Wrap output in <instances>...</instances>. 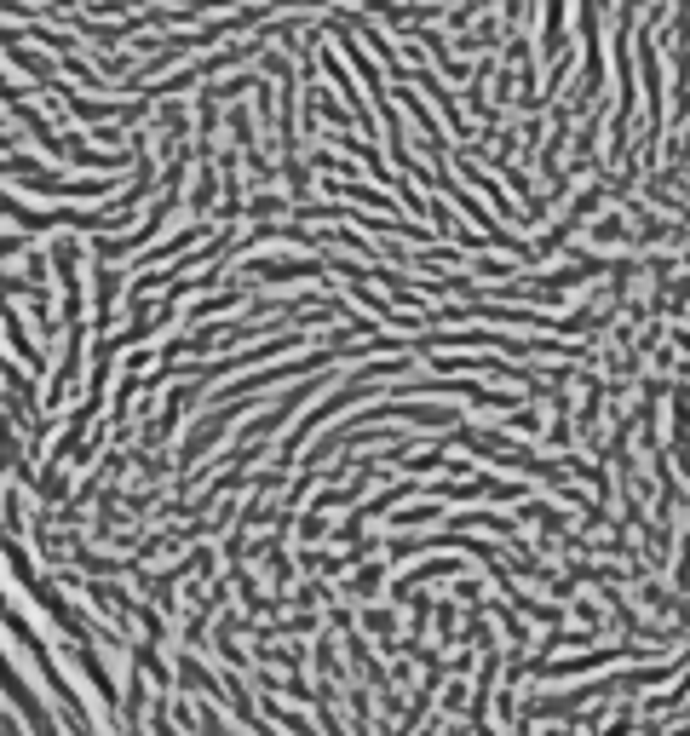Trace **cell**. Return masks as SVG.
Masks as SVG:
<instances>
[{"label": "cell", "mask_w": 690, "mask_h": 736, "mask_svg": "<svg viewBox=\"0 0 690 736\" xmlns=\"http://www.w3.org/2000/svg\"><path fill=\"white\" fill-rule=\"evenodd\" d=\"M248 213H253V219H265V213H288V202H282V196H253Z\"/></svg>", "instance_id": "obj_8"}, {"label": "cell", "mask_w": 690, "mask_h": 736, "mask_svg": "<svg viewBox=\"0 0 690 736\" xmlns=\"http://www.w3.org/2000/svg\"><path fill=\"white\" fill-rule=\"evenodd\" d=\"M380 575H386L380 564H363V570H357L351 581H345V587H351V598H363V604H368V598L380 593Z\"/></svg>", "instance_id": "obj_5"}, {"label": "cell", "mask_w": 690, "mask_h": 736, "mask_svg": "<svg viewBox=\"0 0 690 736\" xmlns=\"http://www.w3.org/2000/svg\"><path fill=\"white\" fill-rule=\"evenodd\" d=\"M437 518H443L437 506H414V512H397V524H403V529H414V524H437Z\"/></svg>", "instance_id": "obj_7"}, {"label": "cell", "mask_w": 690, "mask_h": 736, "mask_svg": "<svg viewBox=\"0 0 690 736\" xmlns=\"http://www.w3.org/2000/svg\"><path fill=\"white\" fill-rule=\"evenodd\" d=\"M299 541H322V512H317V506L305 512V524H299Z\"/></svg>", "instance_id": "obj_9"}, {"label": "cell", "mask_w": 690, "mask_h": 736, "mask_svg": "<svg viewBox=\"0 0 690 736\" xmlns=\"http://www.w3.org/2000/svg\"><path fill=\"white\" fill-rule=\"evenodd\" d=\"M598 202H604V190H581V196L570 202V213H564V219H558V225H552L547 236H541V242H535V259H547L552 248H564V242H570L575 230L587 225V213H593Z\"/></svg>", "instance_id": "obj_2"}, {"label": "cell", "mask_w": 690, "mask_h": 736, "mask_svg": "<svg viewBox=\"0 0 690 736\" xmlns=\"http://www.w3.org/2000/svg\"><path fill=\"white\" fill-rule=\"evenodd\" d=\"M363 627H374V633H380V639L391 644V633H397V610H368Z\"/></svg>", "instance_id": "obj_6"}, {"label": "cell", "mask_w": 690, "mask_h": 736, "mask_svg": "<svg viewBox=\"0 0 690 736\" xmlns=\"http://www.w3.org/2000/svg\"><path fill=\"white\" fill-rule=\"evenodd\" d=\"M639 52H644V92H650V115L662 121V64H656V41L644 35Z\"/></svg>", "instance_id": "obj_4"}, {"label": "cell", "mask_w": 690, "mask_h": 736, "mask_svg": "<svg viewBox=\"0 0 690 736\" xmlns=\"http://www.w3.org/2000/svg\"><path fill=\"white\" fill-rule=\"evenodd\" d=\"M115 288H121V271H110V265H98V288H92V322H98V328H110Z\"/></svg>", "instance_id": "obj_3"}, {"label": "cell", "mask_w": 690, "mask_h": 736, "mask_svg": "<svg viewBox=\"0 0 690 736\" xmlns=\"http://www.w3.org/2000/svg\"><path fill=\"white\" fill-rule=\"evenodd\" d=\"M52 265H58V282H64V322L69 328H81V271H75V259H81V248L75 242H52V253H46Z\"/></svg>", "instance_id": "obj_1"}, {"label": "cell", "mask_w": 690, "mask_h": 736, "mask_svg": "<svg viewBox=\"0 0 690 736\" xmlns=\"http://www.w3.org/2000/svg\"><path fill=\"white\" fill-rule=\"evenodd\" d=\"M512 426H518V432H529V437H535V426H541V414H535V409H512Z\"/></svg>", "instance_id": "obj_10"}, {"label": "cell", "mask_w": 690, "mask_h": 736, "mask_svg": "<svg viewBox=\"0 0 690 736\" xmlns=\"http://www.w3.org/2000/svg\"><path fill=\"white\" fill-rule=\"evenodd\" d=\"M35 725V736H58V725H52V713H41V719H29Z\"/></svg>", "instance_id": "obj_11"}]
</instances>
